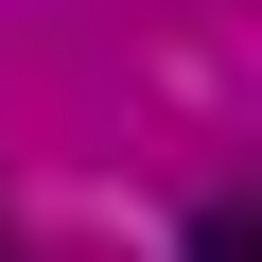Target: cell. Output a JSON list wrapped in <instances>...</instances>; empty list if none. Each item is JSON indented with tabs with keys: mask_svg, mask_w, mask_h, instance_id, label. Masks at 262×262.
<instances>
[{
	"mask_svg": "<svg viewBox=\"0 0 262 262\" xmlns=\"http://www.w3.org/2000/svg\"><path fill=\"white\" fill-rule=\"evenodd\" d=\"M0 262H18V245H0Z\"/></svg>",
	"mask_w": 262,
	"mask_h": 262,
	"instance_id": "7a4b0ae2",
	"label": "cell"
},
{
	"mask_svg": "<svg viewBox=\"0 0 262 262\" xmlns=\"http://www.w3.org/2000/svg\"><path fill=\"white\" fill-rule=\"evenodd\" d=\"M175 262H262V192H210V210H192V245H175Z\"/></svg>",
	"mask_w": 262,
	"mask_h": 262,
	"instance_id": "6da1fadb",
	"label": "cell"
}]
</instances>
